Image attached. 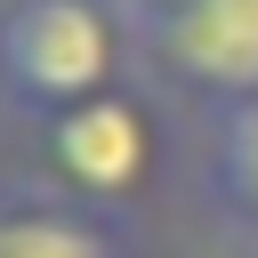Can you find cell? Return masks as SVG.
I'll return each mask as SVG.
<instances>
[{"mask_svg":"<svg viewBox=\"0 0 258 258\" xmlns=\"http://www.w3.org/2000/svg\"><path fill=\"white\" fill-rule=\"evenodd\" d=\"M0 258H129V234L56 185H0Z\"/></svg>","mask_w":258,"mask_h":258,"instance_id":"obj_4","label":"cell"},{"mask_svg":"<svg viewBox=\"0 0 258 258\" xmlns=\"http://www.w3.org/2000/svg\"><path fill=\"white\" fill-rule=\"evenodd\" d=\"M137 56L161 73V89L194 97L202 113L258 89V0H185L161 32L137 40Z\"/></svg>","mask_w":258,"mask_h":258,"instance_id":"obj_3","label":"cell"},{"mask_svg":"<svg viewBox=\"0 0 258 258\" xmlns=\"http://www.w3.org/2000/svg\"><path fill=\"white\" fill-rule=\"evenodd\" d=\"M40 169L56 194L89 202V210H137L161 177V113L121 81L105 97H81L64 113H48L40 129Z\"/></svg>","mask_w":258,"mask_h":258,"instance_id":"obj_2","label":"cell"},{"mask_svg":"<svg viewBox=\"0 0 258 258\" xmlns=\"http://www.w3.org/2000/svg\"><path fill=\"white\" fill-rule=\"evenodd\" d=\"M113 8H121V16H129V32L145 40V32H161V24H169L185 0H113Z\"/></svg>","mask_w":258,"mask_h":258,"instance_id":"obj_6","label":"cell"},{"mask_svg":"<svg viewBox=\"0 0 258 258\" xmlns=\"http://www.w3.org/2000/svg\"><path fill=\"white\" fill-rule=\"evenodd\" d=\"M202 194L226 226L258 234V89L202 113Z\"/></svg>","mask_w":258,"mask_h":258,"instance_id":"obj_5","label":"cell"},{"mask_svg":"<svg viewBox=\"0 0 258 258\" xmlns=\"http://www.w3.org/2000/svg\"><path fill=\"white\" fill-rule=\"evenodd\" d=\"M137 32L113 0H0V105L16 121H48L81 97L121 89Z\"/></svg>","mask_w":258,"mask_h":258,"instance_id":"obj_1","label":"cell"}]
</instances>
